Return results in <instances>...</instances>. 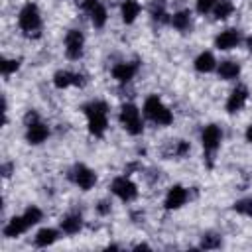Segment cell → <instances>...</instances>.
Listing matches in <instances>:
<instances>
[{
    "label": "cell",
    "instance_id": "6da1fadb",
    "mask_svg": "<svg viewBox=\"0 0 252 252\" xmlns=\"http://www.w3.org/2000/svg\"><path fill=\"white\" fill-rule=\"evenodd\" d=\"M85 114H87V120H89V132L93 136H102L106 126H108V118H106V112H108V106L106 102L102 100H91L89 104L83 106Z\"/></svg>",
    "mask_w": 252,
    "mask_h": 252
},
{
    "label": "cell",
    "instance_id": "7a4b0ae2",
    "mask_svg": "<svg viewBox=\"0 0 252 252\" xmlns=\"http://www.w3.org/2000/svg\"><path fill=\"white\" fill-rule=\"evenodd\" d=\"M144 114H146L152 122H156V124H159V126H167V124L173 122L171 110H169L156 94H152V96L146 98V102H144Z\"/></svg>",
    "mask_w": 252,
    "mask_h": 252
},
{
    "label": "cell",
    "instance_id": "3957f363",
    "mask_svg": "<svg viewBox=\"0 0 252 252\" xmlns=\"http://www.w3.org/2000/svg\"><path fill=\"white\" fill-rule=\"evenodd\" d=\"M120 124L122 128L132 134V136H140L144 132V124H142V116H140V110L134 106V104H124L120 108Z\"/></svg>",
    "mask_w": 252,
    "mask_h": 252
},
{
    "label": "cell",
    "instance_id": "277c9868",
    "mask_svg": "<svg viewBox=\"0 0 252 252\" xmlns=\"http://www.w3.org/2000/svg\"><path fill=\"white\" fill-rule=\"evenodd\" d=\"M18 24L22 28V32H26L28 35H32L33 32H39L41 28V18H39V10L35 4L28 2L24 4V8L18 14Z\"/></svg>",
    "mask_w": 252,
    "mask_h": 252
},
{
    "label": "cell",
    "instance_id": "5b68a950",
    "mask_svg": "<svg viewBox=\"0 0 252 252\" xmlns=\"http://www.w3.org/2000/svg\"><path fill=\"white\" fill-rule=\"evenodd\" d=\"M71 179H73V183H75L79 189L89 191V189L96 183V173H94L91 167H87L85 163H77V165L73 167V171H71Z\"/></svg>",
    "mask_w": 252,
    "mask_h": 252
},
{
    "label": "cell",
    "instance_id": "8992f818",
    "mask_svg": "<svg viewBox=\"0 0 252 252\" xmlns=\"http://www.w3.org/2000/svg\"><path fill=\"white\" fill-rule=\"evenodd\" d=\"M220 140H222V130L217 126V124H207L201 132V144L205 148L207 154H215L217 148L220 146Z\"/></svg>",
    "mask_w": 252,
    "mask_h": 252
},
{
    "label": "cell",
    "instance_id": "52a82bcc",
    "mask_svg": "<svg viewBox=\"0 0 252 252\" xmlns=\"http://www.w3.org/2000/svg\"><path fill=\"white\" fill-rule=\"evenodd\" d=\"M110 189H112V193H114L118 199H122V201H132V199H136V195H138L136 183H134V181H130L126 175L116 177V179L112 181Z\"/></svg>",
    "mask_w": 252,
    "mask_h": 252
},
{
    "label": "cell",
    "instance_id": "ba28073f",
    "mask_svg": "<svg viewBox=\"0 0 252 252\" xmlns=\"http://www.w3.org/2000/svg\"><path fill=\"white\" fill-rule=\"evenodd\" d=\"M85 47V37L79 30H69L65 35V53L69 59H79L83 55Z\"/></svg>",
    "mask_w": 252,
    "mask_h": 252
},
{
    "label": "cell",
    "instance_id": "9c48e42d",
    "mask_svg": "<svg viewBox=\"0 0 252 252\" xmlns=\"http://www.w3.org/2000/svg\"><path fill=\"white\" fill-rule=\"evenodd\" d=\"M246 98H248V89L244 85H236V89H232L226 98V110L230 114L242 110V106L246 104Z\"/></svg>",
    "mask_w": 252,
    "mask_h": 252
},
{
    "label": "cell",
    "instance_id": "30bf717a",
    "mask_svg": "<svg viewBox=\"0 0 252 252\" xmlns=\"http://www.w3.org/2000/svg\"><path fill=\"white\" fill-rule=\"evenodd\" d=\"M187 199H189L187 189L181 187V185H173V187H169L163 205H165V209H179V207H183L187 203Z\"/></svg>",
    "mask_w": 252,
    "mask_h": 252
},
{
    "label": "cell",
    "instance_id": "8fae6325",
    "mask_svg": "<svg viewBox=\"0 0 252 252\" xmlns=\"http://www.w3.org/2000/svg\"><path fill=\"white\" fill-rule=\"evenodd\" d=\"M238 43H240V32L234 30V28H228V30L220 32V33L215 37V45H217L219 49H224V51L236 47Z\"/></svg>",
    "mask_w": 252,
    "mask_h": 252
},
{
    "label": "cell",
    "instance_id": "7c38bea8",
    "mask_svg": "<svg viewBox=\"0 0 252 252\" xmlns=\"http://www.w3.org/2000/svg\"><path fill=\"white\" fill-rule=\"evenodd\" d=\"M138 73V63H116L112 67V77L118 81V83H128L134 79V75Z\"/></svg>",
    "mask_w": 252,
    "mask_h": 252
},
{
    "label": "cell",
    "instance_id": "4fadbf2b",
    "mask_svg": "<svg viewBox=\"0 0 252 252\" xmlns=\"http://www.w3.org/2000/svg\"><path fill=\"white\" fill-rule=\"evenodd\" d=\"M47 136H49V128H47L41 120L35 122V124H32V126H28V132H26V140H28V144L37 146V144L45 142Z\"/></svg>",
    "mask_w": 252,
    "mask_h": 252
},
{
    "label": "cell",
    "instance_id": "5bb4252c",
    "mask_svg": "<svg viewBox=\"0 0 252 252\" xmlns=\"http://www.w3.org/2000/svg\"><path fill=\"white\" fill-rule=\"evenodd\" d=\"M28 222H26V219L24 217H12L8 222H6V226H4V236L6 238H18L20 234H24L26 230H28Z\"/></svg>",
    "mask_w": 252,
    "mask_h": 252
},
{
    "label": "cell",
    "instance_id": "9a60e30c",
    "mask_svg": "<svg viewBox=\"0 0 252 252\" xmlns=\"http://www.w3.org/2000/svg\"><path fill=\"white\" fill-rule=\"evenodd\" d=\"M83 228V217L81 213H69L61 219V230L65 234H77Z\"/></svg>",
    "mask_w": 252,
    "mask_h": 252
},
{
    "label": "cell",
    "instance_id": "2e32d148",
    "mask_svg": "<svg viewBox=\"0 0 252 252\" xmlns=\"http://www.w3.org/2000/svg\"><path fill=\"white\" fill-rule=\"evenodd\" d=\"M217 71H219V77H220V79L232 81V79H236V77L240 75V65H238L236 61H232V59H226V61H220V63H219Z\"/></svg>",
    "mask_w": 252,
    "mask_h": 252
},
{
    "label": "cell",
    "instance_id": "e0dca14e",
    "mask_svg": "<svg viewBox=\"0 0 252 252\" xmlns=\"http://www.w3.org/2000/svg\"><path fill=\"white\" fill-rule=\"evenodd\" d=\"M193 65H195V69L199 73H211L217 67V61H215V57H213L211 51H203V53L197 55V59H195Z\"/></svg>",
    "mask_w": 252,
    "mask_h": 252
},
{
    "label": "cell",
    "instance_id": "ac0fdd59",
    "mask_svg": "<svg viewBox=\"0 0 252 252\" xmlns=\"http://www.w3.org/2000/svg\"><path fill=\"white\" fill-rule=\"evenodd\" d=\"M120 14H122L124 24H132L140 14V4L136 0H124L122 8H120Z\"/></svg>",
    "mask_w": 252,
    "mask_h": 252
},
{
    "label": "cell",
    "instance_id": "d6986e66",
    "mask_svg": "<svg viewBox=\"0 0 252 252\" xmlns=\"http://www.w3.org/2000/svg\"><path fill=\"white\" fill-rule=\"evenodd\" d=\"M55 240H57V230L55 228H41L35 234V246H39V248H47Z\"/></svg>",
    "mask_w": 252,
    "mask_h": 252
},
{
    "label": "cell",
    "instance_id": "ffe728a7",
    "mask_svg": "<svg viewBox=\"0 0 252 252\" xmlns=\"http://www.w3.org/2000/svg\"><path fill=\"white\" fill-rule=\"evenodd\" d=\"M171 24H173L175 30H179V32H187V30L191 28V14H189V10L175 12L173 18H171Z\"/></svg>",
    "mask_w": 252,
    "mask_h": 252
},
{
    "label": "cell",
    "instance_id": "44dd1931",
    "mask_svg": "<svg viewBox=\"0 0 252 252\" xmlns=\"http://www.w3.org/2000/svg\"><path fill=\"white\" fill-rule=\"evenodd\" d=\"M89 14H91V22H93L94 28H102V26L106 24V18H108V16H106V8H104L100 2H98Z\"/></svg>",
    "mask_w": 252,
    "mask_h": 252
},
{
    "label": "cell",
    "instance_id": "7402d4cb",
    "mask_svg": "<svg viewBox=\"0 0 252 252\" xmlns=\"http://www.w3.org/2000/svg\"><path fill=\"white\" fill-rule=\"evenodd\" d=\"M232 12H234V4H232L230 0H220V2H217V6H215V18H217V20H226Z\"/></svg>",
    "mask_w": 252,
    "mask_h": 252
},
{
    "label": "cell",
    "instance_id": "603a6c76",
    "mask_svg": "<svg viewBox=\"0 0 252 252\" xmlns=\"http://www.w3.org/2000/svg\"><path fill=\"white\" fill-rule=\"evenodd\" d=\"M73 79H75V73H69V71H57L53 75V85L57 89H67L69 85H73Z\"/></svg>",
    "mask_w": 252,
    "mask_h": 252
},
{
    "label": "cell",
    "instance_id": "cb8c5ba5",
    "mask_svg": "<svg viewBox=\"0 0 252 252\" xmlns=\"http://www.w3.org/2000/svg\"><path fill=\"white\" fill-rule=\"evenodd\" d=\"M220 236L217 234V232H205L203 236H201V248H205V250H215V248H219L220 246Z\"/></svg>",
    "mask_w": 252,
    "mask_h": 252
},
{
    "label": "cell",
    "instance_id": "d4e9b609",
    "mask_svg": "<svg viewBox=\"0 0 252 252\" xmlns=\"http://www.w3.org/2000/svg\"><path fill=\"white\" fill-rule=\"evenodd\" d=\"M24 219H26V222L32 226V224H37L41 219H43V213H41V209H37V207H28L26 211H24V215H22Z\"/></svg>",
    "mask_w": 252,
    "mask_h": 252
},
{
    "label": "cell",
    "instance_id": "484cf974",
    "mask_svg": "<svg viewBox=\"0 0 252 252\" xmlns=\"http://www.w3.org/2000/svg\"><path fill=\"white\" fill-rule=\"evenodd\" d=\"M232 209L238 213V215H244V217H252V197H244L240 201H236L232 205Z\"/></svg>",
    "mask_w": 252,
    "mask_h": 252
},
{
    "label": "cell",
    "instance_id": "4316f807",
    "mask_svg": "<svg viewBox=\"0 0 252 252\" xmlns=\"http://www.w3.org/2000/svg\"><path fill=\"white\" fill-rule=\"evenodd\" d=\"M165 4L161 2V0H156L154 4H152V18L156 20V22H163L165 20Z\"/></svg>",
    "mask_w": 252,
    "mask_h": 252
},
{
    "label": "cell",
    "instance_id": "83f0119b",
    "mask_svg": "<svg viewBox=\"0 0 252 252\" xmlns=\"http://www.w3.org/2000/svg\"><path fill=\"white\" fill-rule=\"evenodd\" d=\"M18 67H20V61L18 59H4L2 61V73L8 77V75H12L14 71H18Z\"/></svg>",
    "mask_w": 252,
    "mask_h": 252
},
{
    "label": "cell",
    "instance_id": "f1b7e54d",
    "mask_svg": "<svg viewBox=\"0 0 252 252\" xmlns=\"http://www.w3.org/2000/svg\"><path fill=\"white\" fill-rule=\"evenodd\" d=\"M217 2H219V0H197V12H199V14L211 12V10H215Z\"/></svg>",
    "mask_w": 252,
    "mask_h": 252
},
{
    "label": "cell",
    "instance_id": "f546056e",
    "mask_svg": "<svg viewBox=\"0 0 252 252\" xmlns=\"http://www.w3.org/2000/svg\"><path fill=\"white\" fill-rule=\"evenodd\" d=\"M185 154H189V142H185V140H179V142H177V146H175V156L183 158Z\"/></svg>",
    "mask_w": 252,
    "mask_h": 252
},
{
    "label": "cell",
    "instance_id": "4dcf8cb0",
    "mask_svg": "<svg viewBox=\"0 0 252 252\" xmlns=\"http://www.w3.org/2000/svg\"><path fill=\"white\" fill-rule=\"evenodd\" d=\"M24 122H26V126H32V124L39 122V116H37V112H35V110H28V114L24 116Z\"/></svg>",
    "mask_w": 252,
    "mask_h": 252
},
{
    "label": "cell",
    "instance_id": "1f68e13d",
    "mask_svg": "<svg viewBox=\"0 0 252 252\" xmlns=\"http://www.w3.org/2000/svg\"><path fill=\"white\" fill-rule=\"evenodd\" d=\"M96 4H98V0H77V6L83 8V10H87V12H91Z\"/></svg>",
    "mask_w": 252,
    "mask_h": 252
},
{
    "label": "cell",
    "instance_id": "d6a6232c",
    "mask_svg": "<svg viewBox=\"0 0 252 252\" xmlns=\"http://www.w3.org/2000/svg\"><path fill=\"white\" fill-rule=\"evenodd\" d=\"M96 211H98V215H108V213H110V203L102 199V201L96 205Z\"/></svg>",
    "mask_w": 252,
    "mask_h": 252
},
{
    "label": "cell",
    "instance_id": "836d02e7",
    "mask_svg": "<svg viewBox=\"0 0 252 252\" xmlns=\"http://www.w3.org/2000/svg\"><path fill=\"white\" fill-rule=\"evenodd\" d=\"M10 169H12V165H10V163H4V167H2V171H4V177H8V175H10Z\"/></svg>",
    "mask_w": 252,
    "mask_h": 252
},
{
    "label": "cell",
    "instance_id": "e575fe53",
    "mask_svg": "<svg viewBox=\"0 0 252 252\" xmlns=\"http://www.w3.org/2000/svg\"><path fill=\"white\" fill-rule=\"evenodd\" d=\"M246 140L252 144V126H248V130H246Z\"/></svg>",
    "mask_w": 252,
    "mask_h": 252
},
{
    "label": "cell",
    "instance_id": "d590c367",
    "mask_svg": "<svg viewBox=\"0 0 252 252\" xmlns=\"http://www.w3.org/2000/svg\"><path fill=\"white\" fill-rule=\"evenodd\" d=\"M246 47H248V51H252V35L246 39Z\"/></svg>",
    "mask_w": 252,
    "mask_h": 252
}]
</instances>
